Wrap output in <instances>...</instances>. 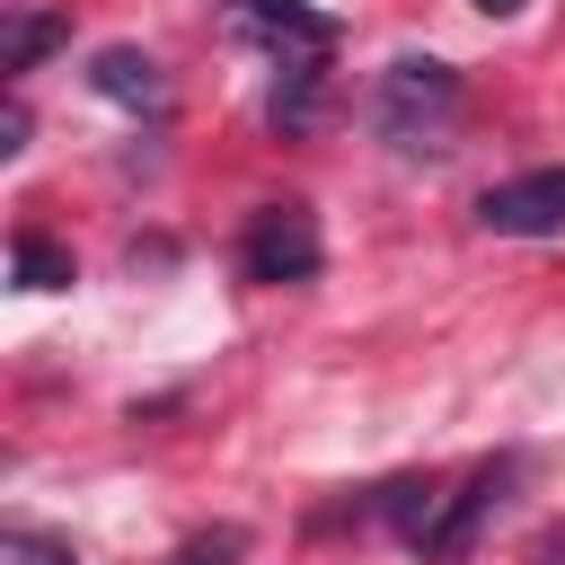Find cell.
<instances>
[{"label":"cell","mask_w":565,"mask_h":565,"mask_svg":"<svg viewBox=\"0 0 565 565\" xmlns=\"http://www.w3.org/2000/svg\"><path fill=\"white\" fill-rule=\"evenodd\" d=\"M371 124L397 141V150H441L450 124H459V71L433 62V53H397L380 71V97H371Z\"/></svg>","instance_id":"cell-1"},{"label":"cell","mask_w":565,"mask_h":565,"mask_svg":"<svg viewBox=\"0 0 565 565\" xmlns=\"http://www.w3.org/2000/svg\"><path fill=\"white\" fill-rule=\"evenodd\" d=\"M238 265H247V282H309L318 274V221H309V203H265L247 221V238H238Z\"/></svg>","instance_id":"cell-2"},{"label":"cell","mask_w":565,"mask_h":565,"mask_svg":"<svg viewBox=\"0 0 565 565\" xmlns=\"http://www.w3.org/2000/svg\"><path fill=\"white\" fill-rule=\"evenodd\" d=\"M477 221L503 230V238H556L565 230V168H530V177H503L477 194Z\"/></svg>","instance_id":"cell-3"},{"label":"cell","mask_w":565,"mask_h":565,"mask_svg":"<svg viewBox=\"0 0 565 565\" xmlns=\"http://www.w3.org/2000/svg\"><path fill=\"white\" fill-rule=\"evenodd\" d=\"M503 486H512V468H503V459L468 468V477H459V486L441 494V512H433V530H424L415 547H424V556H459V547L477 539V521H486V512L503 503Z\"/></svg>","instance_id":"cell-4"},{"label":"cell","mask_w":565,"mask_h":565,"mask_svg":"<svg viewBox=\"0 0 565 565\" xmlns=\"http://www.w3.org/2000/svg\"><path fill=\"white\" fill-rule=\"evenodd\" d=\"M230 26H238V35H265L282 62H300V53H327V44H335V26H327L309 0H230Z\"/></svg>","instance_id":"cell-5"},{"label":"cell","mask_w":565,"mask_h":565,"mask_svg":"<svg viewBox=\"0 0 565 565\" xmlns=\"http://www.w3.org/2000/svg\"><path fill=\"white\" fill-rule=\"evenodd\" d=\"M88 88L115 97V106H132V115H159V106H168V79H159V62H150L141 44H106V53L88 62Z\"/></svg>","instance_id":"cell-6"},{"label":"cell","mask_w":565,"mask_h":565,"mask_svg":"<svg viewBox=\"0 0 565 565\" xmlns=\"http://www.w3.org/2000/svg\"><path fill=\"white\" fill-rule=\"evenodd\" d=\"M71 44V18H35V9H18L9 26H0V71L18 79V71H35L44 53H62Z\"/></svg>","instance_id":"cell-7"},{"label":"cell","mask_w":565,"mask_h":565,"mask_svg":"<svg viewBox=\"0 0 565 565\" xmlns=\"http://www.w3.org/2000/svg\"><path fill=\"white\" fill-rule=\"evenodd\" d=\"M318 97H327V79H318V53H300V62H282V79H274V132H309L318 124Z\"/></svg>","instance_id":"cell-8"},{"label":"cell","mask_w":565,"mask_h":565,"mask_svg":"<svg viewBox=\"0 0 565 565\" xmlns=\"http://www.w3.org/2000/svg\"><path fill=\"white\" fill-rule=\"evenodd\" d=\"M9 274H18V291H62V282H71V247L44 238V230H26V238L9 247Z\"/></svg>","instance_id":"cell-9"},{"label":"cell","mask_w":565,"mask_h":565,"mask_svg":"<svg viewBox=\"0 0 565 565\" xmlns=\"http://www.w3.org/2000/svg\"><path fill=\"white\" fill-rule=\"evenodd\" d=\"M380 503H388V521H397L406 539H424V530H433V512H441V494H433V477H397V486H388Z\"/></svg>","instance_id":"cell-10"},{"label":"cell","mask_w":565,"mask_h":565,"mask_svg":"<svg viewBox=\"0 0 565 565\" xmlns=\"http://www.w3.org/2000/svg\"><path fill=\"white\" fill-rule=\"evenodd\" d=\"M9 556H18V565H79L71 539H53V530H9Z\"/></svg>","instance_id":"cell-11"},{"label":"cell","mask_w":565,"mask_h":565,"mask_svg":"<svg viewBox=\"0 0 565 565\" xmlns=\"http://www.w3.org/2000/svg\"><path fill=\"white\" fill-rule=\"evenodd\" d=\"M238 547H247L238 530H203V539H185V547H177V565H230Z\"/></svg>","instance_id":"cell-12"},{"label":"cell","mask_w":565,"mask_h":565,"mask_svg":"<svg viewBox=\"0 0 565 565\" xmlns=\"http://www.w3.org/2000/svg\"><path fill=\"white\" fill-rule=\"evenodd\" d=\"M18 150H26V97L0 106V159H18Z\"/></svg>","instance_id":"cell-13"},{"label":"cell","mask_w":565,"mask_h":565,"mask_svg":"<svg viewBox=\"0 0 565 565\" xmlns=\"http://www.w3.org/2000/svg\"><path fill=\"white\" fill-rule=\"evenodd\" d=\"M477 9H486V18H512V9H521V0H477Z\"/></svg>","instance_id":"cell-14"},{"label":"cell","mask_w":565,"mask_h":565,"mask_svg":"<svg viewBox=\"0 0 565 565\" xmlns=\"http://www.w3.org/2000/svg\"><path fill=\"white\" fill-rule=\"evenodd\" d=\"M539 565H565V547H556V556H539Z\"/></svg>","instance_id":"cell-15"}]
</instances>
